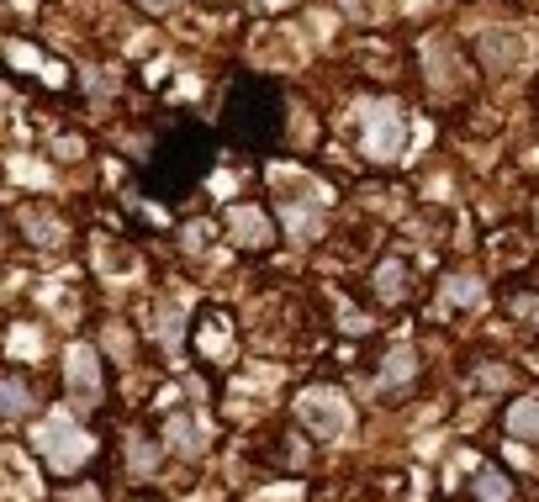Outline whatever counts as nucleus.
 I'll return each instance as SVG.
<instances>
[{
	"mask_svg": "<svg viewBox=\"0 0 539 502\" xmlns=\"http://www.w3.org/2000/svg\"><path fill=\"white\" fill-rule=\"evenodd\" d=\"M228 238L238 249H270L275 244V217L265 207L238 201V207H228Z\"/></svg>",
	"mask_w": 539,
	"mask_h": 502,
	"instance_id": "obj_2",
	"label": "nucleus"
},
{
	"mask_svg": "<svg viewBox=\"0 0 539 502\" xmlns=\"http://www.w3.org/2000/svg\"><path fill=\"white\" fill-rule=\"evenodd\" d=\"M503 423H508L513 439H539V402H513L503 413Z\"/></svg>",
	"mask_w": 539,
	"mask_h": 502,
	"instance_id": "obj_11",
	"label": "nucleus"
},
{
	"mask_svg": "<svg viewBox=\"0 0 539 502\" xmlns=\"http://www.w3.org/2000/svg\"><path fill=\"white\" fill-rule=\"evenodd\" d=\"M381 376H386V381H407V376H413V355H407V349H392Z\"/></svg>",
	"mask_w": 539,
	"mask_h": 502,
	"instance_id": "obj_14",
	"label": "nucleus"
},
{
	"mask_svg": "<svg viewBox=\"0 0 539 502\" xmlns=\"http://www.w3.org/2000/svg\"><path fill=\"white\" fill-rule=\"evenodd\" d=\"M122 502H170V497H159V492H127Z\"/></svg>",
	"mask_w": 539,
	"mask_h": 502,
	"instance_id": "obj_15",
	"label": "nucleus"
},
{
	"mask_svg": "<svg viewBox=\"0 0 539 502\" xmlns=\"http://www.w3.org/2000/svg\"><path fill=\"white\" fill-rule=\"evenodd\" d=\"M444 296H450L455 307H471L481 296V281H471V275H450V281H444Z\"/></svg>",
	"mask_w": 539,
	"mask_h": 502,
	"instance_id": "obj_13",
	"label": "nucleus"
},
{
	"mask_svg": "<svg viewBox=\"0 0 539 502\" xmlns=\"http://www.w3.org/2000/svg\"><path fill=\"white\" fill-rule=\"evenodd\" d=\"M164 450H175V455H201L207 450V439H201L191 413H170V423H164Z\"/></svg>",
	"mask_w": 539,
	"mask_h": 502,
	"instance_id": "obj_6",
	"label": "nucleus"
},
{
	"mask_svg": "<svg viewBox=\"0 0 539 502\" xmlns=\"http://www.w3.org/2000/svg\"><path fill=\"white\" fill-rule=\"evenodd\" d=\"M0 413H32V397L16 376H0Z\"/></svg>",
	"mask_w": 539,
	"mask_h": 502,
	"instance_id": "obj_12",
	"label": "nucleus"
},
{
	"mask_svg": "<svg viewBox=\"0 0 539 502\" xmlns=\"http://www.w3.org/2000/svg\"><path fill=\"white\" fill-rule=\"evenodd\" d=\"M370 291H376L381 307H402L413 296V270H407L402 254H381L376 270H370Z\"/></svg>",
	"mask_w": 539,
	"mask_h": 502,
	"instance_id": "obj_5",
	"label": "nucleus"
},
{
	"mask_svg": "<svg viewBox=\"0 0 539 502\" xmlns=\"http://www.w3.org/2000/svg\"><path fill=\"white\" fill-rule=\"evenodd\" d=\"M191 349H196V360L201 365H228L233 360V318L222 307H201V318L191 328Z\"/></svg>",
	"mask_w": 539,
	"mask_h": 502,
	"instance_id": "obj_1",
	"label": "nucleus"
},
{
	"mask_svg": "<svg viewBox=\"0 0 539 502\" xmlns=\"http://www.w3.org/2000/svg\"><path fill=\"white\" fill-rule=\"evenodd\" d=\"M471 497H476V502H513V481H508V471L481 466L476 481H471Z\"/></svg>",
	"mask_w": 539,
	"mask_h": 502,
	"instance_id": "obj_8",
	"label": "nucleus"
},
{
	"mask_svg": "<svg viewBox=\"0 0 539 502\" xmlns=\"http://www.w3.org/2000/svg\"><path fill=\"white\" fill-rule=\"evenodd\" d=\"M328 407H344L339 386H307V392L296 397V418H302L312 434H339L344 429V413H328Z\"/></svg>",
	"mask_w": 539,
	"mask_h": 502,
	"instance_id": "obj_3",
	"label": "nucleus"
},
{
	"mask_svg": "<svg viewBox=\"0 0 539 502\" xmlns=\"http://www.w3.org/2000/svg\"><path fill=\"white\" fill-rule=\"evenodd\" d=\"M503 307H508V318L518 323V328H539V291H508L503 296Z\"/></svg>",
	"mask_w": 539,
	"mask_h": 502,
	"instance_id": "obj_9",
	"label": "nucleus"
},
{
	"mask_svg": "<svg viewBox=\"0 0 539 502\" xmlns=\"http://www.w3.org/2000/svg\"><path fill=\"white\" fill-rule=\"evenodd\" d=\"M270 450H275V455H265V460H270V466H281V471H307V466H312V450H307V439L296 434V429L275 434Z\"/></svg>",
	"mask_w": 539,
	"mask_h": 502,
	"instance_id": "obj_7",
	"label": "nucleus"
},
{
	"mask_svg": "<svg viewBox=\"0 0 539 502\" xmlns=\"http://www.w3.org/2000/svg\"><path fill=\"white\" fill-rule=\"evenodd\" d=\"M481 59H487V69H508V64L518 59V37L487 32V37H481Z\"/></svg>",
	"mask_w": 539,
	"mask_h": 502,
	"instance_id": "obj_10",
	"label": "nucleus"
},
{
	"mask_svg": "<svg viewBox=\"0 0 539 502\" xmlns=\"http://www.w3.org/2000/svg\"><path fill=\"white\" fill-rule=\"evenodd\" d=\"M69 386H74V397H80L85 407H96V402L106 397L101 349H90V344H74V349H69Z\"/></svg>",
	"mask_w": 539,
	"mask_h": 502,
	"instance_id": "obj_4",
	"label": "nucleus"
}]
</instances>
